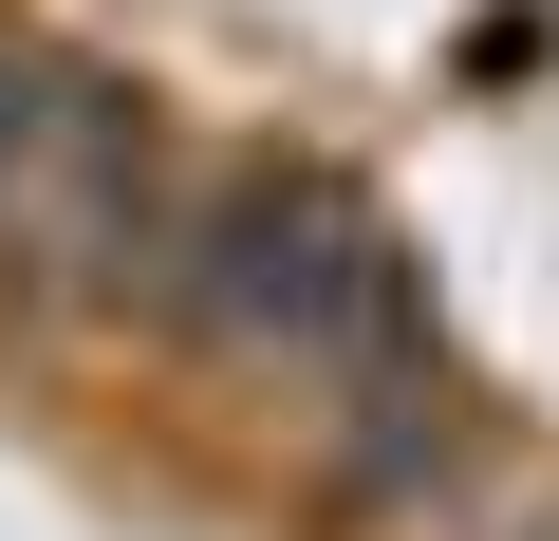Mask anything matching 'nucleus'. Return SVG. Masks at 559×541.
I'll return each instance as SVG.
<instances>
[{"mask_svg": "<svg viewBox=\"0 0 559 541\" xmlns=\"http://www.w3.org/2000/svg\"><path fill=\"white\" fill-rule=\"evenodd\" d=\"M168 318H187L224 374H280V392H355V374H392V355H448L411 243H392L318 150H242V168L187 187V281H168Z\"/></svg>", "mask_w": 559, "mask_h": 541, "instance_id": "nucleus-1", "label": "nucleus"}, {"mask_svg": "<svg viewBox=\"0 0 559 541\" xmlns=\"http://www.w3.org/2000/svg\"><path fill=\"white\" fill-rule=\"evenodd\" d=\"M20 261H57L75 318H168V281H187V168H168V113L131 75H57V150H38Z\"/></svg>", "mask_w": 559, "mask_h": 541, "instance_id": "nucleus-2", "label": "nucleus"}, {"mask_svg": "<svg viewBox=\"0 0 559 541\" xmlns=\"http://www.w3.org/2000/svg\"><path fill=\"white\" fill-rule=\"evenodd\" d=\"M318 430H336V504H355V522H411V504H448V467H466L448 355H392V374L318 392Z\"/></svg>", "mask_w": 559, "mask_h": 541, "instance_id": "nucleus-3", "label": "nucleus"}, {"mask_svg": "<svg viewBox=\"0 0 559 541\" xmlns=\"http://www.w3.org/2000/svg\"><path fill=\"white\" fill-rule=\"evenodd\" d=\"M38 150H57V57L0 38V261H20V205H38Z\"/></svg>", "mask_w": 559, "mask_h": 541, "instance_id": "nucleus-4", "label": "nucleus"}, {"mask_svg": "<svg viewBox=\"0 0 559 541\" xmlns=\"http://www.w3.org/2000/svg\"><path fill=\"white\" fill-rule=\"evenodd\" d=\"M485 541H559V485H522V504H503V522H485Z\"/></svg>", "mask_w": 559, "mask_h": 541, "instance_id": "nucleus-5", "label": "nucleus"}]
</instances>
